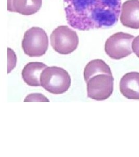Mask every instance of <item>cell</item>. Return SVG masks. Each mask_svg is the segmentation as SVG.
<instances>
[{"label":"cell","mask_w":139,"mask_h":157,"mask_svg":"<svg viewBox=\"0 0 139 157\" xmlns=\"http://www.w3.org/2000/svg\"><path fill=\"white\" fill-rule=\"evenodd\" d=\"M68 24L85 31L108 28L117 23L121 13V0H64Z\"/></svg>","instance_id":"6da1fadb"},{"label":"cell","mask_w":139,"mask_h":157,"mask_svg":"<svg viewBox=\"0 0 139 157\" xmlns=\"http://www.w3.org/2000/svg\"><path fill=\"white\" fill-rule=\"evenodd\" d=\"M40 83L48 92L61 94L68 91L71 85V78L68 72L62 68L48 67L41 73Z\"/></svg>","instance_id":"7a4b0ae2"},{"label":"cell","mask_w":139,"mask_h":157,"mask_svg":"<svg viewBox=\"0 0 139 157\" xmlns=\"http://www.w3.org/2000/svg\"><path fill=\"white\" fill-rule=\"evenodd\" d=\"M22 46L26 55L30 57H40L48 50V36L43 29L32 27L25 33Z\"/></svg>","instance_id":"3957f363"},{"label":"cell","mask_w":139,"mask_h":157,"mask_svg":"<svg viewBox=\"0 0 139 157\" xmlns=\"http://www.w3.org/2000/svg\"><path fill=\"white\" fill-rule=\"evenodd\" d=\"M54 50L61 55H68L74 52L79 44L77 33L68 26H59L52 32L50 37Z\"/></svg>","instance_id":"277c9868"},{"label":"cell","mask_w":139,"mask_h":157,"mask_svg":"<svg viewBox=\"0 0 139 157\" xmlns=\"http://www.w3.org/2000/svg\"><path fill=\"white\" fill-rule=\"evenodd\" d=\"M133 35L123 32H118L110 36L105 42V52L109 57L119 60L132 54Z\"/></svg>","instance_id":"5b68a950"},{"label":"cell","mask_w":139,"mask_h":157,"mask_svg":"<svg viewBox=\"0 0 139 157\" xmlns=\"http://www.w3.org/2000/svg\"><path fill=\"white\" fill-rule=\"evenodd\" d=\"M112 74L100 73L87 82V97L96 101H104L111 97L114 90Z\"/></svg>","instance_id":"8992f818"},{"label":"cell","mask_w":139,"mask_h":157,"mask_svg":"<svg viewBox=\"0 0 139 157\" xmlns=\"http://www.w3.org/2000/svg\"><path fill=\"white\" fill-rule=\"evenodd\" d=\"M120 21L126 27L139 29V0H128L123 4Z\"/></svg>","instance_id":"52a82bcc"},{"label":"cell","mask_w":139,"mask_h":157,"mask_svg":"<svg viewBox=\"0 0 139 157\" xmlns=\"http://www.w3.org/2000/svg\"><path fill=\"white\" fill-rule=\"evenodd\" d=\"M120 90L130 100H139V73L131 72L123 75L120 81Z\"/></svg>","instance_id":"ba28073f"},{"label":"cell","mask_w":139,"mask_h":157,"mask_svg":"<svg viewBox=\"0 0 139 157\" xmlns=\"http://www.w3.org/2000/svg\"><path fill=\"white\" fill-rule=\"evenodd\" d=\"M42 5V0H8L7 10L29 16L37 13Z\"/></svg>","instance_id":"9c48e42d"},{"label":"cell","mask_w":139,"mask_h":157,"mask_svg":"<svg viewBox=\"0 0 139 157\" xmlns=\"http://www.w3.org/2000/svg\"><path fill=\"white\" fill-rule=\"evenodd\" d=\"M46 64L42 63H27L22 71V78L24 82L29 86H39L40 76L43 70L47 68Z\"/></svg>","instance_id":"30bf717a"},{"label":"cell","mask_w":139,"mask_h":157,"mask_svg":"<svg viewBox=\"0 0 139 157\" xmlns=\"http://www.w3.org/2000/svg\"><path fill=\"white\" fill-rule=\"evenodd\" d=\"M100 73L112 74L110 67L101 59H95L90 61L84 69V75L86 82L91 77Z\"/></svg>","instance_id":"8fae6325"},{"label":"cell","mask_w":139,"mask_h":157,"mask_svg":"<svg viewBox=\"0 0 139 157\" xmlns=\"http://www.w3.org/2000/svg\"><path fill=\"white\" fill-rule=\"evenodd\" d=\"M24 102H49L48 99L41 94H31L26 97Z\"/></svg>","instance_id":"7c38bea8"},{"label":"cell","mask_w":139,"mask_h":157,"mask_svg":"<svg viewBox=\"0 0 139 157\" xmlns=\"http://www.w3.org/2000/svg\"><path fill=\"white\" fill-rule=\"evenodd\" d=\"M132 48L134 53L139 58V35L134 38L132 41Z\"/></svg>","instance_id":"4fadbf2b"}]
</instances>
